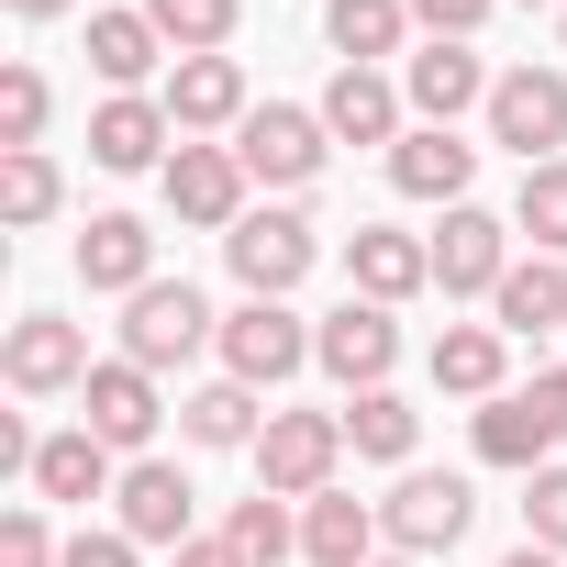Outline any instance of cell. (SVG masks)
Segmentation results:
<instances>
[{
    "instance_id": "4dcf8cb0",
    "label": "cell",
    "mask_w": 567,
    "mask_h": 567,
    "mask_svg": "<svg viewBox=\"0 0 567 567\" xmlns=\"http://www.w3.org/2000/svg\"><path fill=\"white\" fill-rule=\"evenodd\" d=\"M512 234H534V256H567V156H556V167H523Z\"/></svg>"
},
{
    "instance_id": "9a60e30c",
    "label": "cell",
    "mask_w": 567,
    "mask_h": 567,
    "mask_svg": "<svg viewBox=\"0 0 567 567\" xmlns=\"http://www.w3.org/2000/svg\"><path fill=\"white\" fill-rule=\"evenodd\" d=\"M346 278H357V301H412V290H434V245L423 234H390V223H357L346 234Z\"/></svg>"
},
{
    "instance_id": "30bf717a",
    "label": "cell",
    "mask_w": 567,
    "mask_h": 567,
    "mask_svg": "<svg viewBox=\"0 0 567 567\" xmlns=\"http://www.w3.org/2000/svg\"><path fill=\"white\" fill-rule=\"evenodd\" d=\"M79 423H90L112 456H145V445H156V423H167V401H156V368H134V357L90 368V390H79Z\"/></svg>"
},
{
    "instance_id": "836d02e7",
    "label": "cell",
    "mask_w": 567,
    "mask_h": 567,
    "mask_svg": "<svg viewBox=\"0 0 567 567\" xmlns=\"http://www.w3.org/2000/svg\"><path fill=\"white\" fill-rule=\"evenodd\" d=\"M23 145H45V68L0 79V156H23Z\"/></svg>"
},
{
    "instance_id": "f546056e",
    "label": "cell",
    "mask_w": 567,
    "mask_h": 567,
    "mask_svg": "<svg viewBox=\"0 0 567 567\" xmlns=\"http://www.w3.org/2000/svg\"><path fill=\"white\" fill-rule=\"evenodd\" d=\"M145 23L167 34V56H223L234 23H245V0H145Z\"/></svg>"
},
{
    "instance_id": "7c38bea8",
    "label": "cell",
    "mask_w": 567,
    "mask_h": 567,
    "mask_svg": "<svg viewBox=\"0 0 567 567\" xmlns=\"http://www.w3.org/2000/svg\"><path fill=\"white\" fill-rule=\"evenodd\" d=\"M156 101H167L178 145H200V134H234V123L256 112V101H245V68H234V56H178Z\"/></svg>"
},
{
    "instance_id": "d6a6232c",
    "label": "cell",
    "mask_w": 567,
    "mask_h": 567,
    "mask_svg": "<svg viewBox=\"0 0 567 567\" xmlns=\"http://www.w3.org/2000/svg\"><path fill=\"white\" fill-rule=\"evenodd\" d=\"M234 545H245V567H278L301 534H290V512H278V489H256V501H234V523H223Z\"/></svg>"
},
{
    "instance_id": "cb8c5ba5",
    "label": "cell",
    "mask_w": 567,
    "mask_h": 567,
    "mask_svg": "<svg viewBox=\"0 0 567 567\" xmlns=\"http://www.w3.org/2000/svg\"><path fill=\"white\" fill-rule=\"evenodd\" d=\"M478 456L489 467H556V434H545V412H534V390H501V401H478Z\"/></svg>"
},
{
    "instance_id": "4316f807",
    "label": "cell",
    "mask_w": 567,
    "mask_h": 567,
    "mask_svg": "<svg viewBox=\"0 0 567 567\" xmlns=\"http://www.w3.org/2000/svg\"><path fill=\"white\" fill-rule=\"evenodd\" d=\"M156 56H167V34H156L145 12H90V68H101L112 90H145Z\"/></svg>"
},
{
    "instance_id": "1f68e13d",
    "label": "cell",
    "mask_w": 567,
    "mask_h": 567,
    "mask_svg": "<svg viewBox=\"0 0 567 567\" xmlns=\"http://www.w3.org/2000/svg\"><path fill=\"white\" fill-rule=\"evenodd\" d=\"M68 189H56V156L45 145H23V156H0V223H45Z\"/></svg>"
},
{
    "instance_id": "74e56055",
    "label": "cell",
    "mask_w": 567,
    "mask_h": 567,
    "mask_svg": "<svg viewBox=\"0 0 567 567\" xmlns=\"http://www.w3.org/2000/svg\"><path fill=\"white\" fill-rule=\"evenodd\" d=\"M134 556H145V545H134L123 523H112V534H68V567H134Z\"/></svg>"
},
{
    "instance_id": "2e32d148",
    "label": "cell",
    "mask_w": 567,
    "mask_h": 567,
    "mask_svg": "<svg viewBox=\"0 0 567 567\" xmlns=\"http://www.w3.org/2000/svg\"><path fill=\"white\" fill-rule=\"evenodd\" d=\"M312 112H323V134H334V145H401V134H412V123H401L412 101H401L379 68H334V90H323Z\"/></svg>"
},
{
    "instance_id": "f35d334b",
    "label": "cell",
    "mask_w": 567,
    "mask_h": 567,
    "mask_svg": "<svg viewBox=\"0 0 567 567\" xmlns=\"http://www.w3.org/2000/svg\"><path fill=\"white\" fill-rule=\"evenodd\" d=\"M534 412H545V434L567 445V368H534Z\"/></svg>"
},
{
    "instance_id": "8fae6325",
    "label": "cell",
    "mask_w": 567,
    "mask_h": 567,
    "mask_svg": "<svg viewBox=\"0 0 567 567\" xmlns=\"http://www.w3.org/2000/svg\"><path fill=\"white\" fill-rule=\"evenodd\" d=\"M0 379H12L23 401H56V390H90V334L56 323V312H23L12 346H0Z\"/></svg>"
},
{
    "instance_id": "484cf974",
    "label": "cell",
    "mask_w": 567,
    "mask_h": 567,
    "mask_svg": "<svg viewBox=\"0 0 567 567\" xmlns=\"http://www.w3.org/2000/svg\"><path fill=\"white\" fill-rule=\"evenodd\" d=\"M489 312H501V334H567V267H523L512 256V278H501V290H489Z\"/></svg>"
},
{
    "instance_id": "44dd1931",
    "label": "cell",
    "mask_w": 567,
    "mask_h": 567,
    "mask_svg": "<svg viewBox=\"0 0 567 567\" xmlns=\"http://www.w3.org/2000/svg\"><path fill=\"white\" fill-rule=\"evenodd\" d=\"M379 545H390L379 501H346V489H323V501L301 512V556H312V567H379Z\"/></svg>"
},
{
    "instance_id": "8d00e7d4",
    "label": "cell",
    "mask_w": 567,
    "mask_h": 567,
    "mask_svg": "<svg viewBox=\"0 0 567 567\" xmlns=\"http://www.w3.org/2000/svg\"><path fill=\"white\" fill-rule=\"evenodd\" d=\"M489 12H501V0H412V23H423L434 45H467V34H478Z\"/></svg>"
},
{
    "instance_id": "603a6c76",
    "label": "cell",
    "mask_w": 567,
    "mask_h": 567,
    "mask_svg": "<svg viewBox=\"0 0 567 567\" xmlns=\"http://www.w3.org/2000/svg\"><path fill=\"white\" fill-rule=\"evenodd\" d=\"M501 357H512L501 323H445V334H434V390H456V401H501Z\"/></svg>"
},
{
    "instance_id": "d4e9b609",
    "label": "cell",
    "mask_w": 567,
    "mask_h": 567,
    "mask_svg": "<svg viewBox=\"0 0 567 567\" xmlns=\"http://www.w3.org/2000/svg\"><path fill=\"white\" fill-rule=\"evenodd\" d=\"M323 34H334L346 68H379V56H401V34H412V0H323Z\"/></svg>"
},
{
    "instance_id": "ab89813d",
    "label": "cell",
    "mask_w": 567,
    "mask_h": 567,
    "mask_svg": "<svg viewBox=\"0 0 567 567\" xmlns=\"http://www.w3.org/2000/svg\"><path fill=\"white\" fill-rule=\"evenodd\" d=\"M167 567H245V545H234V534H189Z\"/></svg>"
},
{
    "instance_id": "d590c367",
    "label": "cell",
    "mask_w": 567,
    "mask_h": 567,
    "mask_svg": "<svg viewBox=\"0 0 567 567\" xmlns=\"http://www.w3.org/2000/svg\"><path fill=\"white\" fill-rule=\"evenodd\" d=\"M523 545H556V556H567V467H534V489H523Z\"/></svg>"
},
{
    "instance_id": "ac0fdd59",
    "label": "cell",
    "mask_w": 567,
    "mask_h": 567,
    "mask_svg": "<svg viewBox=\"0 0 567 567\" xmlns=\"http://www.w3.org/2000/svg\"><path fill=\"white\" fill-rule=\"evenodd\" d=\"M112 501H123V534H134V545H167V556L189 545V501H200V489H189L167 456H134Z\"/></svg>"
},
{
    "instance_id": "ee69618b",
    "label": "cell",
    "mask_w": 567,
    "mask_h": 567,
    "mask_svg": "<svg viewBox=\"0 0 567 567\" xmlns=\"http://www.w3.org/2000/svg\"><path fill=\"white\" fill-rule=\"evenodd\" d=\"M556 34H567V12H556Z\"/></svg>"
},
{
    "instance_id": "ba28073f",
    "label": "cell",
    "mask_w": 567,
    "mask_h": 567,
    "mask_svg": "<svg viewBox=\"0 0 567 567\" xmlns=\"http://www.w3.org/2000/svg\"><path fill=\"white\" fill-rule=\"evenodd\" d=\"M379 523H390V556H445V545H467V523H478V489H467V478H434V467H412V478L379 501Z\"/></svg>"
},
{
    "instance_id": "e575fe53",
    "label": "cell",
    "mask_w": 567,
    "mask_h": 567,
    "mask_svg": "<svg viewBox=\"0 0 567 567\" xmlns=\"http://www.w3.org/2000/svg\"><path fill=\"white\" fill-rule=\"evenodd\" d=\"M0 567H68V545L45 534V501H12V523H0Z\"/></svg>"
},
{
    "instance_id": "7402d4cb",
    "label": "cell",
    "mask_w": 567,
    "mask_h": 567,
    "mask_svg": "<svg viewBox=\"0 0 567 567\" xmlns=\"http://www.w3.org/2000/svg\"><path fill=\"white\" fill-rule=\"evenodd\" d=\"M101 489H123V467H112V445H101L90 423L34 445V501H101Z\"/></svg>"
},
{
    "instance_id": "6da1fadb",
    "label": "cell",
    "mask_w": 567,
    "mask_h": 567,
    "mask_svg": "<svg viewBox=\"0 0 567 567\" xmlns=\"http://www.w3.org/2000/svg\"><path fill=\"white\" fill-rule=\"evenodd\" d=\"M200 346H223V312L189 290V278H145L123 301V357L134 368H189Z\"/></svg>"
},
{
    "instance_id": "d6986e66",
    "label": "cell",
    "mask_w": 567,
    "mask_h": 567,
    "mask_svg": "<svg viewBox=\"0 0 567 567\" xmlns=\"http://www.w3.org/2000/svg\"><path fill=\"white\" fill-rule=\"evenodd\" d=\"M79 278L101 301H134L145 278H156V234L134 223V212H90V234H79Z\"/></svg>"
},
{
    "instance_id": "f1b7e54d",
    "label": "cell",
    "mask_w": 567,
    "mask_h": 567,
    "mask_svg": "<svg viewBox=\"0 0 567 567\" xmlns=\"http://www.w3.org/2000/svg\"><path fill=\"white\" fill-rule=\"evenodd\" d=\"M412 434H423V412H412L401 390H357V401H346V445H357V456L401 467V456H412Z\"/></svg>"
},
{
    "instance_id": "52a82bcc",
    "label": "cell",
    "mask_w": 567,
    "mask_h": 567,
    "mask_svg": "<svg viewBox=\"0 0 567 567\" xmlns=\"http://www.w3.org/2000/svg\"><path fill=\"white\" fill-rule=\"evenodd\" d=\"M312 368L346 379V401H357V390H390V368H401V323H390V301H346V312H323V323H312Z\"/></svg>"
},
{
    "instance_id": "8992f818",
    "label": "cell",
    "mask_w": 567,
    "mask_h": 567,
    "mask_svg": "<svg viewBox=\"0 0 567 567\" xmlns=\"http://www.w3.org/2000/svg\"><path fill=\"white\" fill-rule=\"evenodd\" d=\"M223 256H234V278H245V301H290L301 278H312V223L301 212H245L234 234H223Z\"/></svg>"
},
{
    "instance_id": "4fadbf2b",
    "label": "cell",
    "mask_w": 567,
    "mask_h": 567,
    "mask_svg": "<svg viewBox=\"0 0 567 567\" xmlns=\"http://www.w3.org/2000/svg\"><path fill=\"white\" fill-rule=\"evenodd\" d=\"M167 212L200 223V234H234L245 223V156L234 145H178L167 156Z\"/></svg>"
},
{
    "instance_id": "3957f363",
    "label": "cell",
    "mask_w": 567,
    "mask_h": 567,
    "mask_svg": "<svg viewBox=\"0 0 567 567\" xmlns=\"http://www.w3.org/2000/svg\"><path fill=\"white\" fill-rule=\"evenodd\" d=\"M334 456H346V412H267V434H256V489L323 501V489H334Z\"/></svg>"
},
{
    "instance_id": "7a4b0ae2",
    "label": "cell",
    "mask_w": 567,
    "mask_h": 567,
    "mask_svg": "<svg viewBox=\"0 0 567 567\" xmlns=\"http://www.w3.org/2000/svg\"><path fill=\"white\" fill-rule=\"evenodd\" d=\"M234 156H245V178H267V189H312L323 156H334V134H323V112H301V101H256V112L234 123Z\"/></svg>"
},
{
    "instance_id": "5b68a950",
    "label": "cell",
    "mask_w": 567,
    "mask_h": 567,
    "mask_svg": "<svg viewBox=\"0 0 567 567\" xmlns=\"http://www.w3.org/2000/svg\"><path fill=\"white\" fill-rule=\"evenodd\" d=\"M301 368H312V323H301L290 301H245V312H223V379L278 390V379H301Z\"/></svg>"
},
{
    "instance_id": "7bdbcfd3",
    "label": "cell",
    "mask_w": 567,
    "mask_h": 567,
    "mask_svg": "<svg viewBox=\"0 0 567 567\" xmlns=\"http://www.w3.org/2000/svg\"><path fill=\"white\" fill-rule=\"evenodd\" d=\"M379 567H423V556H379Z\"/></svg>"
},
{
    "instance_id": "60d3db41",
    "label": "cell",
    "mask_w": 567,
    "mask_h": 567,
    "mask_svg": "<svg viewBox=\"0 0 567 567\" xmlns=\"http://www.w3.org/2000/svg\"><path fill=\"white\" fill-rule=\"evenodd\" d=\"M501 567H567V556H556V545H512Z\"/></svg>"
},
{
    "instance_id": "f6af8a7d",
    "label": "cell",
    "mask_w": 567,
    "mask_h": 567,
    "mask_svg": "<svg viewBox=\"0 0 567 567\" xmlns=\"http://www.w3.org/2000/svg\"><path fill=\"white\" fill-rule=\"evenodd\" d=\"M556 12H567V0H556Z\"/></svg>"
},
{
    "instance_id": "5bb4252c",
    "label": "cell",
    "mask_w": 567,
    "mask_h": 567,
    "mask_svg": "<svg viewBox=\"0 0 567 567\" xmlns=\"http://www.w3.org/2000/svg\"><path fill=\"white\" fill-rule=\"evenodd\" d=\"M489 90H501V79H489L467 45H412V56H401V101H412L423 123H445V134H456V112H489Z\"/></svg>"
},
{
    "instance_id": "b9f144b4",
    "label": "cell",
    "mask_w": 567,
    "mask_h": 567,
    "mask_svg": "<svg viewBox=\"0 0 567 567\" xmlns=\"http://www.w3.org/2000/svg\"><path fill=\"white\" fill-rule=\"evenodd\" d=\"M12 12H23V23H56V12H68V0H12Z\"/></svg>"
},
{
    "instance_id": "ffe728a7",
    "label": "cell",
    "mask_w": 567,
    "mask_h": 567,
    "mask_svg": "<svg viewBox=\"0 0 567 567\" xmlns=\"http://www.w3.org/2000/svg\"><path fill=\"white\" fill-rule=\"evenodd\" d=\"M167 134H178V123H167V101H145V90H112V101L90 112V156H101L112 178L156 167V156H167Z\"/></svg>"
},
{
    "instance_id": "277c9868",
    "label": "cell",
    "mask_w": 567,
    "mask_h": 567,
    "mask_svg": "<svg viewBox=\"0 0 567 567\" xmlns=\"http://www.w3.org/2000/svg\"><path fill=\"white\" fill-rule=\"evenodd\" d=\"M489 145H512L523 167H556L567 156V68H512L489 90Z\"/></svg>"
},
{
    "instance_id": "83f0119b",
    "label": "cell",
    "mask_w": 567,
    "mask_h": 567,
    "mask_svg": "<svg viewBox=\"0 0 567 567\" xmlns=\"http://www.w3.org/2000/svg\"><path fill=\"white\" fill-rule=\"evenodd\" d=\"M178 434H189V445H256V434H267V412H256V390H245V379H212V390H189V401H178Z\"/></svg>"
},
{
    "instance_id": "e0dca14e",
    "label": "cell",
    "mask_w": 567,
    "mask_h": 567,
    "mask_svg": "<svg viewBox=\"0 0 567 567\" xmlns=\"http://www.w3.org/2000/svg\"><path fill=\"white\" fill-rule=\"evenodd\" d=\"M467 178H478V145H456L445 123H412V134L390 145V189H401V200H445V212H456Z\"/></svg>"
},
{
    "instance_id": "9c48e42d",
    "label": "cell",
    "mask_w": 567,
    "mask_h": 567,
    "mask_svg": "<svg viewBox=\"0 0 567 567\" xmlns=\"http://www.w3.org/2000/svg\"><path fill=\"white\" fill-rule=\"evenodd\" d=\"M501 278H512V223L478 212V200H456V212L434 223V290H445V301H489Z\"/></svg>"
}]
</instances>
